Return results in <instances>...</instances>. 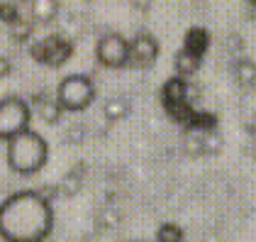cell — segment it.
Returning <instances> with one entry per match:
<instances>
[{"instance_id":"6da1fadb","label":"cell","mask_w":256,"mask_h":242,"mask_svg":"<svg viewBox=\"0 0 256 242\" xmlns=\"http://www.w3.org/2000/svg\"><path fill=\"white\" fill-rule=\"evenodd\" d=\"M54 227V208L40 191H18L0 203V237L5 242H44Z\"/></svg>"},{"instance_id":"7a4b0ae2","label":"cell","mask_w":256,"mask_h":242,"mask_svg":"<svg viewBox=\"0 0 256 242\" xmlns=\"http://www.w3.org/2000/svg\"><path fill=\"white\" fill-rule=\"evenodd\" d=\"M5 159L15 174H22V176L37 174L49 159V144L40 132L30 127L20 135H15L12 140H8Z\"/></svg>"},{"instance_id":"3957f363","label":"cell","mask_w":256,"mask_h":242,"mask_svg":"<svg viewBox=\"0 0 256 242\" xmlns=\"http://www.w3.org/2000/svg\"><path fill=\"white\" fill-rule=\"evenodd\" d=\"M93 98H96V83L86 74H68L56 86V101L61 110H68V113L83 110L93 103Z\"/></svg>"},{"instance_id":"277c9868","label":"cell","mask_w":256,"mask_h":242,"mask_svg":"<svg viewBox=\"0 0 256 242\" xmlns=\"http://www.w3.org/2000/svg\"><path fill=\"white\" fill-rule=\"evenodd\" d=\"M32 120V105L20 96H5L0 98V140H12L24 130H30Z\"/></svg>"},{"instance_id":"5b68a950","label":"cell","mask_w":256,"mask_h":242,"mask_svg":"<svg viewBox=\"0 0 256 242\" xmlns=\"http://www.w3.org/2000/svg\"><path fill=\"white\" fill-rule=\"evenodd\" d=\"M96 57L108 69L130 66V40L120 32H105L96 44Z\"/></svg>"},{"instance_id":"8992f818","label":"cell","mask_w":256,"mask_h":242,"mask_svg":"<svg viewBox=\"0 0 256 242\" xmlns=\"http://www.w3.org/2000/svg\"><path fill=\"white\" fill-rule=\"evenodd\" d=\"M158 57V40L152 32H137L130 40V66L149 69Z\"/></svg>"},{"instance_id":"52a82bcc","label":"cell","mask_w":256,"mask_h":242,"mask_svg":"<svg viewBox=\"0 0 256 242\" xmlns=\"http://www.w3.org/2000/svg\"><path fill=\"white\" fill-rule=\"evenodd\" d=\"M208 47H210V35H208L205 27H190V30L186 32V37H183V49L193 52L198 57H205Z\"/></svg>"},{"instance_id":"ba28073f","label":"cell","mask_w":256,"mask_h":242,"mask_svg":"<svg viewBox=\"0 0 256 242\" xmlns=\"http://www.w3.org/2000/svg\"><path fill=\"white\" fill-rule=\"evenodd\" d=\"M32 105H34V110L42 115V120L46 122H56L61 115V105L59 101H56V93L54 96H49V93H40L34 101H32Z\"/></svg>"},{"instance_id":"9c48e42d","label":"cell","mask_w":256,"mask_h":242,"mask_svg":"<svg viewBox=\"0 0 256 242\" xmlns=\"http://www.w3.org/2000/svg\"><path fill=\"white\" fill-rule=\"evenodd\" d=\"M200 64H202V57H198L193 52H188V49H178L176 57H174V66H176L178 76H193L198 69H200Z\"/></svg>"},{"instance_id":"30bf717a","label":"cell","mask_w":256,"mask_h":242,"mask_svg":"<svg viewBox=\"0 0 256 242\" xmlns=\"http://www.w3.org/2000/svg\"><path fill=\"white\" fill-rule=\"evenodd\" d=\"M105 118L108 120H122V118H127L130 115V110H132V105L127 98H122V96H112V98H108L105 101Z\"/></svg>"},{"instance_id":"8fae6325","label":"cell","mask_w":256,"mask_h":242,"mask_svg":"<svg viewBox=\"0 0 256 242\" xmlns=\"http://www.w3.org/2000/svg\"><path fill=\"white\" fill-rule=\"evenodd\" d=\"M56 8H59L56 0H30V13H32L34 20L40 22L52 20L56 15Z\"/></svg>"},{"instance_id":"7c38bea8","label":"cell","mask_w":256,"mask_h":242,"mask_svg":"<svg viewBox=\"0 0 256 242\" xmlns=\"http://www.w3.org/2000/svg\"><path fill=\"white\" fill-rule=\"evenodd\" d=\"M234 79L242 86H254L256 81V64L252 59H242L234 64Z\"/></svg>"},{"instance_id":"4fadbf2b","label":"cell","mask_w":256,"mask_h":242,"mask_svg":"<svg viewBox=\"0 0 256 242\" xmlns=\"http://www.w3.org/2000/svg\"><path fill=\"white\" fill-rule=\"evenodd\" d=\"M156 242H183V230L176 222H164L156 232Z\"/></svg>"},{"instance_id":"5bb4252c","label":"cell","mask_w":256,"mask_h":242,"mask_svg":"<svg viewBox=\"0 0 256 242\" xmlns=\"http://www.w3.org/2000/svg\"><path fill=\"white\" fill-rule=\"evenodd\" d=\"M0 18H2L5 22H10V25H12L15 20H20L18 8H15V5H2V3H0Z\"/></svg>"},{"instance_id":"9a60e30c","label":"cell","mask_w":256,"mask_h":242,"mask_svg":"<svg viewBox=\"0 0 256 242\" xmlns=\"http://www.w3.org/2000/svg\"><path fill=\"white\" fill-rule=\"evenodd\" d=\"M10 71H12V61L8 57H0V76H8Z\"/></svg>"},{"instance_id":"2e32d148","label":"cell","mask_w":256,"mask_h":242,"mask_svg":"<svg viewBox=\"0 0 256 242\" xmlns=\"http://www.w3.org/2000/svg\"><path fill=\"white\" fill-rule=\"evenodd\" d=\"M252 130H254V132H256V120H254V125H252Z\"/></svg>"},{"instance_id":"e0dca14e","label":"cell","mask_w":256,"mask_h":242,"mask_svg":"<svg viewBox=\"0 0 256 242\" xmlns=\"http://www.w3.org/2000/svg\"><path fill=\"white\" fill-rule=\"evenodd\" d=\"M249 3H252V5H254V8H256V0H249Z\"/></svg>"},{"instance_id":"ac0fdd59","label":"cell","mask_w":256,"mask_h":242,"mask_svg":"<svg viewBox=\"0 0 256 242\" xmlns=\"http://www.w3.org/2000/svg\"><path fill=\"white\" fill-rule=\"evenodd\" d=\"M252 88H256V81H254V86H252Z\"/></svg>"},{"instance_id":"d6986e66","label":"cell","mask_w":256,"mask_h":242,"mask_svg":"<svg viewBox=\"0 0 256 242\" xmlns=\"http://www.w3.org/2000/svg\"><path fill=\"white\" fill-rule=\"evenodd\" d=\"M134 242H142V240H134Z\"/></svg>"}]
</instances>
